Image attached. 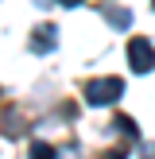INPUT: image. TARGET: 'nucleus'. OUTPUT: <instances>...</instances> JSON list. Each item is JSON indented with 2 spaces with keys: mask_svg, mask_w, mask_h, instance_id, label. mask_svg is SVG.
I'll list each match as a JSON object with an SVG mask.
<instances>
[{
  "mask_svg": "<svg viewBox=\"0 0 155 159\" xmlns=\"http://www.w3.org/2000/svg\"><path fill=\"white\" fill-rule=\"evenodd\" d=\"M140 155H144V159H155V144H140Z\"/></svg>",
  "mask_w": 155,
  "mask_h": 159,
  "instance_id": "6e6552de",
  "label": "nucleus"
},
{
  "mask_svg": "<svg viewBox=\"0 0 155 159\" xmlns=\"http://www.w3.org/2000/svg\"><path fill=\"white\" fill-rule=\"evenodd\" d=\"M58 4H66V8H78V4H82V0H58Z\"/></svg>",
  "mask_w": 155,
  "mask_h": 159,
  "instance_id": "1a4fd4ad",
  "label": "nucleus"
},
{
  "mask_svg": "<svg viewBox=\"0 0 155 159\" xmlns=\"http://www.w3.org/2000/svg\"><path fill=\"white\" fill-rule=\"evenodd\" d=\"M23 132H27V128H23V116L20 113H16V109H8V113H4V136H23Z\"/></svg>",
  "mask_w": 155,
  "mask_h": 159,
  "instance_id": "39448f33",
  "label": "nucleus"
},
{
  "mask_svg": "<svg viewBox=\"0 0 155 159\" xmlns=\"http://www.w3.org/2000/svg\"><path fill=\"white\" fill-rule=\"evenodd\" d=\"M116 132H120V136H132V140H136V124H132L128 116H116Z\"/></svg>",
  "mask_w": 155,
  "mask_h": 159,
  "instance_id": "0eeeda50",
  "label": "nucleus"
},
{
  "mask_svg": "<svg viewBox=\"0 0 155 159\" xmlns=\"http://www.w3.org/2000/svg\"><path fill=\"white\" fill-rule=\"evenodd\" d=\"M128 62L136 74H147V70L155 66V47L147 43V39H132L128 43Z\"/></svg>",
  "mask_w": 155,
  "mask_h": 159,
  "instance_id": "f03ea898",
  "label": "nucleus"
},
{
  "mask_svg": "<svg viewBox=\"0 0 155 159\" xmlns=\"http://www.w3.org/2000/svg\"><path fill=\"white\" fill-rule=\"evenodd\" d=\"M105 159H124V155H120V152H108V155H105Z\"/></svg>",
  "mask_w": 155,
  "mask_h": 159,
  "instance_id": "9d476101",
  "label": "nucleus"
},
{
  "mask_svg": "<svg viewBox=\"0 0 155 159\" xmlns=\"http://www.w3.org/2000/svg\"><path fill=\"white\" fill-rule=\"evenodd\" d=\"M58 47V27L54 23H43V27H35V35H31V51L35 54H46Z\"/></svg>",
  "mask_w": 155,
  "mask_h": 159,
  "instance_id": "7ed1b4c3",
  "label": "nucleus"
},
{
  "mask_svg": "<svg viewBox=\"0 0 155 159\" xmlns=\"http://www.w3.org/2000/svg\"><path fill=\"white\" fill-rule=\"evenodd\" d=\"M120 93H124L120 78H93V82L82 85V97L89 105H113V101H120Z\"/></svg>",
  "mask_w": 155,
  "mask_h": 159,
  "instance_id": "f257e3e1",
  "label": "nucleus"
},
{
  "mask_svg": "<svg viewBox=\"0 0 155 159\" xmlns=\"http://www.w3.org/2000/svg\"><path fill=\"white\" fill-rule=\"evenodd\" d=\"M31 159H58V152H54L51 144H43V140H35V144H31Z\"/></svg>",
  "mask_w": 155,
  "mask_h": 159,
  "instance_id": "423d86ee",
  "label": "nucleus"
},
{
  "mask_svg": "<svg viewBox=\"0 0 155 159\" xmlns=\"http://www.w3.org/2000/svg\"><path fill=\"white\" fill-rule=\"evenodd\" d=\"M101 16H105V23H108V27H116V31H128V27H132V12H128V8H120V4H105V8H101Z\"/></svg>",
  "mask_w": 155,
  "mask_h": 159,
  "instance_id": "20e7f679",
  "label": "nucleus"
},
{
  "mask_svg": "<svg viewBox=\"0 0 155 159\" xmlns=\"http://www.w3.org/2000/svg\"><path fill=\"white\" fill-rule=\"evenodd\" d=\"M151 8H155V0H151Z\"/></svg>",
  "mask_w": 155,
  "mask_h": 159,
  "instance_id": "9b49d317",
  "label": "nucleus"
}]
</instances>
